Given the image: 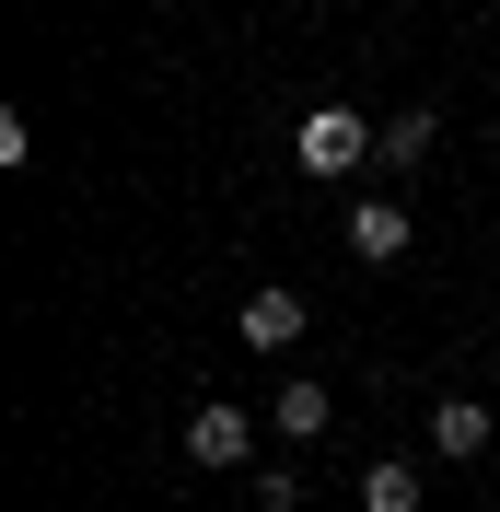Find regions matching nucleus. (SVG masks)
Masks as SVG:
<instances>
[{
    "mask_svg": "<svg viewBox=\"0 0 500 512\" xmlns=\"http://www.w3.org/2000/svg\"><path fill=\"white\" fill-rule=\"evenodd\" d=\"M489 443H500V419L477 408V396H431V454L442 466H477Z\"/></svg>",
    "mask_w": 500,
    "mask_h": 512,
    "instance_id": "3",
    "label": "nucleus"
},
{
    "mask_svg": "<svg viewBox=\"0 0 500 512\" xmlns=\"http://www.w3.org/2000/svg\"><path fill=\"white\" fill-rule=\"evenodd\" d=\"M256 454V419L233 408V396H210V408L187 419V466H245Z\"/></svg>",
    "mask_w": 500,
    "mask_h": 512,
    "instance_id": "2",
    "label": "nucleus"
},
{
    "mask_svg": "<svg viewBox=\"0 0 500 512\" xmlns=\"http://www.w3.org/2000/svg\"><path fill=\"white\" fill-rule=\"evenodd\" d=\"M233 338H245V350H291V338H303V291H256V303H233Z\"/></svg>",
    "mask_w": 500,
    "mask_h": 512,
    "instance_id": "5",
    "label": "nucleus"
},
{
    "mask_svg": "<svg viewBox=\"0 0 500 512\" xmlns=\"http://www.w3.org/2000/svg\"><path fill=\"white\" fill-rule=\"evenodd\" d=\"M291 163L338 187V175H361V163H384V128H373V117H349V105H314V117L291 128Z\"/></svg>",
    "mask_w": 500,
    "mask_h": 512,
    "instance_id": "1",
    "label": "nucleus"
},
{
    "mask_svg": "<svg viewBox=\"0 0 500 512\" xmlns=\"http://www.w3.org/2000/svg\"><path fill=\"white\" fill-rule=\"evenodd\" d=\"M431 489H419V466L407 454H384V466H361V512H419Z\"/></svg>",
    "mask_w": 500,
    "mask_h": 512,
    "instance_id": "7",
    "label": "nucleus"
},
{
    "mask_svg": "<svg viewBox=\"0 0 500 512\" xmlns=\"http://www.w3.org/2000/svg\"><path fill=\"white\" fill-rule=\"evenodd\" d=\"M349 256H361V268H396L407 256V198H361V210H349Z\"/></svg>",
    "mask_w": 500,
    "mask_h": 512,
    "instance_id": "4",
    "label": "nucleus"
},
{
    "mask_svg": "<svg viewBox=\"0 0 500 512\" xmlns=\"http://www.w3.org/2000/svg\"><path fill=\"white\" fill-rule=\"evenodd\" d=\"M268 419H280L291 443H314V431H326V419H338V384H314V373H291L280 396H268Z\"/></svg>",
    "mask_w": 500,
    "mask_h": 512,
    "instance_id": "6",
    "label": "nucleus"
},
{
    "mask_svg": "<svg viewBox=\"0 0 500 512\" xmlns=\"http://www.w3.org/2000/svg\"><path fill=\"white\" fill-rule=\"evenodd\" d=\"M442 140V105H396V117H384V163H419Z\"/></svg>",
    "mask_w": 500,
    "mask_h": 512,
    "instance_id": "8",
    "label": "nucleus"
}]
</instances>
